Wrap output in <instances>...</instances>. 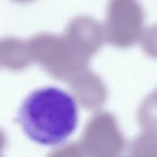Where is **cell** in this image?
Listing matches in <instances>:
<instances>
[{"instance_id":"1","label":"cell","mask_w":157,"mask_h":157,"mask_svg":"<svg viewBox=\"0 0 157 157\" xmlns=\"http://www.w3.org/2000/svg\"><path fill=\"white\" fill-rule=\"evenodd\" d=\"M17 121L25 135L45 146L63 143L78 125V105L74 98L57 87L33 92L24 101Z\"/></svg>"}]
</instances>
